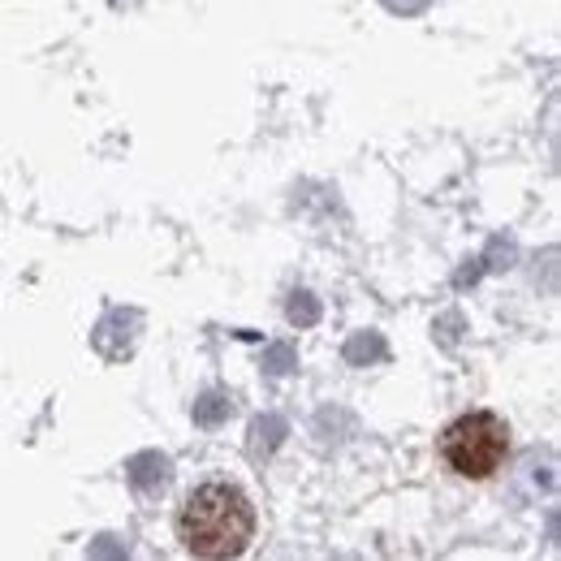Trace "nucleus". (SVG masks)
<instances>
[{
	"label": "nucleus",
	"instance_id": "obj_1",
	"mask_svg": "<svg viewBox=\"0 0 561 561\" xmlns=\"http://www.w3.org/2000/svg\"><path fill=\"white\" fill-rule=\"evenodd\" d=\"M251 536H255V505L233 484H199L178 510V540L195 558H238L247 553Z\"/></svg>",
	"mask_w": 561,
	"mask_h": 561
},
{
	"label": "nucleus",
	"instance_id": "obj_2",
	"mask_svg": "<svg viewBox=\"0 0 561 561\" xmlns=\"http://www.w3.org/2000/svg\"><path fill=\"white\" fill-rule=\"evenodd\" d=\"M440 458L462 480H489L510 458V427L492 411H471L440 432Z\"/></svg>",
	"mask_w": 561,
	"mask_h": 561
}]
</instances>
